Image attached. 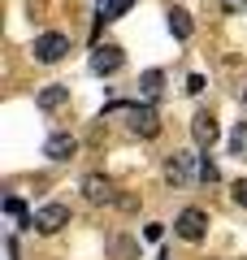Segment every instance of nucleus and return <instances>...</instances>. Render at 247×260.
<instances>
[{"mask_svg":"<svg viewBox=\"0 0 247 260\" xmlns=\"http://www.w3.org/2000/svg\"><path fill=\"white\" fill-rule=\"evenodd\" d=\"M221 9H226V13H243L247 0H221Z\"/></svg>","mask_w":247,"mask_h":260,"instance_id":"nucleus-20","label":"nucleus"},{"mask_svg":"<svg viewBox=\"0 0 247 260\" xmlns=\"http://www.w3.org/2000/svg\"><path fill=\"white\" fill-rule=\"evenodd\" d=\"M165 18H169V30H174V39H191L195 22H191V13H187V9H169Z\"/></svg>","mask_w":247,"mask_h":260,"instance_id":"nucleus-11","label":"nucleus"},{"mask_svg":"<svg viewBox=\"0 0 247 260\" xmlns=\"http://www.w3.org/2000/svg\"><path fill=\"white\" fill-rule=\"evenodd\" d=\"M204 87H208V83H204V74H191V78H187V91H191V95H200Z\"/></svg>","mask_w":247,"mask_h":260,"instance_id":"nucleus-17","label":"nucleus"},{"mask_svg":"<svg viewBox=\"0 0 247 260\" xmlns=\"http://www.w3.org/2000/svg\"><path fill=\"white\" fill-rule=\"evenodd\" d=\"M74 152H78V139H74V135H65V130H61V135H52V139L44 143V156H48V160H70Z\"/></svg>","mask_w":247,"mask_h":260,"instance_id":"nucleus-9","label":"nucleus"},{"mask_svg":"<svg viewBox=\"0 0 247 260\" xmlns=\"http://www.w3.org/2000/svg\"><path fill=\"white\" fill-rule=\"evenodd\" d=\"M204 230H208V213H204V208H182L178 221H174V234L187 239V243H200Z\"/></svg>","mask_w":247,"mask_h":260,"instance_id":"nucleus-2","label":"nucleus"},{"mask_svg":"<svg viewBox=\"0 0 247 260\" xmlns=\"http://www.w3.org/2000/svg\"><path fill=\"white\" fill-rule=\"evenodd\" d=\"M130 135H139V139H156L161 135V117H156L152 104H130Z\"/></svg>","mask_w":247,"mask_h":260,"instance_id":"nucleus-3","label":"nucleus"},{"mask_svg":"<svg viewBox=\"0 0 247 260\" xmlns=\"http://www.w3.org/2000/svg\"><path fill=\"white\" fill-rule=\"evenodd\" d=\"M191 135H195V143H200V148H212V143H217V117H212V113H195L191 117Z\"/></svg>","mask_w":247,"mask_h":260,"instance_id":"nucleus-8","label":"nucleus"},{"mask_svg":"<svg viewBox=\"0 0 247 260\" xmlns=\"http://www.w3.org/2000/svg\"><path fill=\"white\" fill-rule=\"evenodd\" d=\"M35 61L39 65H56L65 52H70V35H61V30H44V35H35Z\"/></svg>","mask_w":247,"mask_h":260,"instance_id":"nucleus-1","label":"nucleus"},{"mask_svg":"<svg viewBox=\"0 0 247 260\" xmlns=\"http://www.w3.org/2000/svg\"><path fill=\"white\" fill-rule=\"evenodd\" d=\"M61 225H70V208H65V204H44V208H35V230H39V234H56Z\"/></svg>","mask_w":247,"mask_h":260,"instance_id":"nucleus-6","label":"nucleus"},{"mask_svg":"<svg viewBox=\"0 0 247 260\" xmlns=\"http://www.w3.org/2000/svg\"><path fill=\"white\" fill-rule=\"evenodd\" d=\"M82 195H87V204H117V186H113V178H104V174H87L82 178Z\"/></svg>","mask_w":247,"mask_h":260,"instance_id":"nucleus-4","label":"nucleus"},{"mask_svg":"<svg viewBox=\"0 0 247 260\" xmlns=\"http://www.w3.org/2000/svg\"><path fill=\"white\" fill-rule=\"evenodd\" d=\"M130 5H135V0H109V5L100 9V18H104V22H117L121 13H130Z\"/></svg>","mask_w":247,"mask_h":260,"instance_id":"nucleus-14","label":"nucleus"},{"mask_svg":"<svg viewBox=\"0 0 247 260\" xmlns=\"http://www.w3.org/2000/svg\"><path fill=\"white\" fill-rule=\"evenodd\" d=\"M113 256H117V260H135L139 247H135L130 239H121V234H117V239H113Z\"/></svg>","mask_w":247,"mask_h":260,"instance_id":"nucleus-15","label":"nucleus"},{"mask_svg":"<svg viewBox=\"0 0 247 260\" xmlns=\"http://www.w3.org/2000/svg\"><path fill=\"white\" fill-rule=\"evenodd\" d=\"M65 100H70V87H65V83H48L44 91L35 95V104H39V109H44V113H52V109H61Z\"/></svg>","mask_w":247,"mask_h":260,"instance_id":"nucleus-10","label":"nucleus"},{"mask_svg":"<svg viewBox=\"0 0 247 260\" xmlns=\"http://www.w3.org/2000/svg\"><path fill=\"white\" fill-rule=\"evenodd\" d=\"M234 204L247 208V178H238V182H234Z\"/></svg>","mask_w":247,"mask_h":260,"instance_id":"nucleus-19","label":"nucleus"},{"mask_svg":"<svg viewBox=\"0 0 247 260\" xmlns=\"http://www.w3.org/2000/svg\"><path fill=\"white\" fill-rule=\"evenodd\" d=\"M195 174H200V182H217V165H212L208 156L200 160V169H195Z\"/></svg>","mask_w":247,"mask_h":260,"instance_id":"nucleus-16","label":"nucleus"},{"mask_svg":"<svg viewBox=\"0 0 247 260\" xmlns=\"http://www.w3.org/2000/svg\"><path fill=\"white\" fill-rule=\"evenodd\" d=\"M230 152H234V156H247V121H238V126L230 130Z\"/></svg>","mask_w":247,"mask_h":260,"instance_id":"nucleus-13","label":"nucleus"},{"mask_svg":"<svg viewBox=\"0 0 247 260\" xmlns=\"http://www.w3.org/2000/svg\"><path fill=\"white\" fill-rule=\"evenodd\" d=\"M121 65H126V52L117 44H100L91 52V74H117Z\"/></svg>","mask_w":247,"mask_h":260,"instance_id":"nucleus-5","label":"nucleus"},{"mask_svg":"<svg viewBox=\"0 0 247 260\" xmlns=\"http://www.w3.org/2000/svg\"><path fill=\"white\" fill-rule=\"evenodd\" d=\"M161 234H165V225H161V221H152V225H143V239H147V243H156V239H161Z\"/></svg>","mask_w":247,"mask_h":260,"instance_id":"nucleus-18","label":"nucleus"},{"mask_svg":"<svg viewBox=\"0 0 247 260\" xmlns=\"http://www.w3.org/2000/svg\"><path fill=\"white\" fill-rule=\"evenodd\" d=\"M191 160H195V156L174 152V156L165 160V182H169V186H187V182H191Z\"/></svg>","mask_w":247,"mask_h":260,"instance_id":"nucleus-7","label":"nucleus"},{"mask_svg":"<svg viewBox=\"0 0 247 260\" xmlns=\"http://www.w3.org/2000/svg\"><path fill=\"white\" fill-rule=\"evenodd\" d=\"M139 91H143V100H156V95L165 91V74L161 70H147V74L139 78Z\"/></svg>","mask_w":247,"mask_h":260,"instance_id":"nucleus-12","label":"nucleus"}]
</instances>
